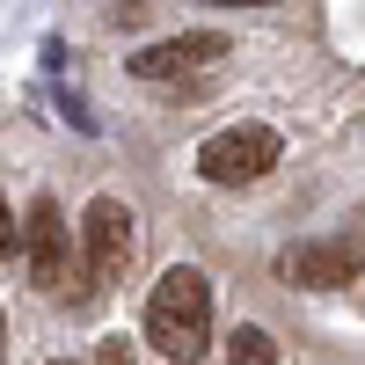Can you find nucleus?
I'll return each mask as SVG.
<instances>
[{
  "instance_id": "f257e3e1",
  "label": "nucleus",
  "mask_w": 365,
  "mask_h": 365,
  "mask_svg": "<svg viewBox=\"0 0 365 365\" xmlns=\"http://www.w3.org/2000/svg\"><path fill=\"white\" fill-rule=\"evenodd\" d=\"M139 336L154 344L168 365H197V358L212 351V285H205V270L175 263L168 278H161L154 292H146Z\"/></svg>"
},
{
  "instance_id": "f03ea898",
  "label": "nucleus",
  "mask_w": 365,
  "mask_h": 365,
  "mask_svg": "<svg viewBox=\"0 0 365 365\" xmlns=\"http://www.w3.org/2000/svg\"><path fill=\"white\" fill-rule=\"evenodd\" d=\"M22 249H29V278H37L44 292H58L66 285L73 292V307H88V278L73 270V234H66V212H58V197H37L22 212Z\"/></svg>"
},
{
  "instance_id": "7ed1b4c3",
  "label": "nucleus",
  "mask_w": 365,
  "mask_h": 365,
  "mask_svg": "<svg viewBox=\"0 0 365 365\" xmlns=\"http://www.w3.org/2000/svg\"><path fill=\"white\" fill-rule=\"evenodd\" d=\"M285 161V139L270 125H234V132H212L197 146V175L220 182V190H241V182H263L270 168Z\"/></svg>"
},
{
  "instance_id": "20e7f679",
  "label": "nucleus",
  "mask_w": 365,
  "mask_h": 365,
  "mask_svg": "<svg viewBox=\"0 0 365 365\" xmlns=\"http://www.w3.org/2000/svg\"><path fill=\"white\" fill-rule=\"evenodd\" d=\"M125 263H132V205L96 197L88 220H81V278H88V292H103L110 278H125Z\"/></svg>"
},
{
  "instance_id": "39448f33",
  "label": "nucleus",
  "mask_w": 365,
  "mask_h": 365,
  "mask_svg": "<svg viewBox=\"0 0 365 365\" xmlns=\"http://www.w3.org/2000/svg\"><path fill=\"white\" fill-rule=\"evenodd\" d=\"M212 58H227V37H220V29H182V37L139 44V51H132V73H139V81H175V73H190V66H212Z\"/></svg>"
},
{
  "instance_id": "423d86ee",
  "label": "nucleus",
  "mask_w": 365,
  "mask_h": 365,
  "mask_svg": "<svg viewBox=\"0 0 365 365\" xmlns=\"http://www.w3.org/2000/svg\"><path fill=\"white\" fill-rule=\"evenodd\" d=\"M285 278L292 285H314V292H329V285H358V234H336V241H299V249H285Z\"/></svg>"
},
{
  "instance_id": "0eeeda50",
  "label": "nucleus",
  "mask_w": 365,
  "mask_h": 365,
  "mask_svg": "<svg viewBox=\"0 0 365 365\" xmlns=\"http://www.w3.org/2000/svg\"><path fill=\"white\" fill-rule=\"evenodd\" d=\"M227 365H278V336L256 329V322H241L234 344H227Z\"/></svg>"
},
{
  "instance_id": "6e6552de",
  "label": "nucleus",
  "mask_w": 365,
  "mask_h": 365,
  "mask_svg": "<svg viewBox=\"0 0 365 365\" xmlns=\"http://www.w3.org/2000/svg\"><path fill=\"white\" fill-rule=\"evenodd\" d=\"M15 249H22V220H15V205L0 197V263H8Z\"/></svg>"
},
{
  "instance_id": "1a4fd4ad",
  "label": "nucleus",
  "mask_w": 365,
  "mask_h": 365,
  "mask_svg": "<svg viewBox=\"0 0 365 365\" xmlns=\"http://www.w3.org/2000/svg\"><path fill=\"white\" fill-rule=\"evenodd\" d=\"M96 365H132V351H125V336H110V344L96 351Z\"/></svg>"
},
{
  "instance_id": "9d476101",
  "label": "nucleus",
  "mask_w": 365,
  "mask_h": 365,
  "mask_svg": "<svg viewBox=\"0 0 365 365\" xmlns=\"http://www.w3.org/2000/svg\"><path fill=\"white\" fill-rule=\"evenodd\" d=\"M212 8H270V0H212Z\"/></svg>"
},
{
  "instance_id": "9b49d317",
  "label": "nucleus",
  "mask_w": 365,
  "mask_h": 365,
  "mask_svg": "<svg viewBox=\"0 0 365 365\" xmlns=\"http://www.w3.org/2000/svg\"><path fill=\"white\" fill-rule=\"evenodd\" d=\"M0 358H8V314H0Z\"/></svg>"
},
{
  "instance_id": "f8f14e48",
  "label": "nucleus",
  "mask_w": 365,
  "mask_h": 365,
  "mask_svg": "<svg viewBox=\"0 0 365 365\" xmlns=\"http://www.w3.org/2000/svg\"><path fill=\"white\" fill-rule=\"evenodd\" d=\"M58 365H66V358H58Z\"/></svg>"
}]
</instances>
